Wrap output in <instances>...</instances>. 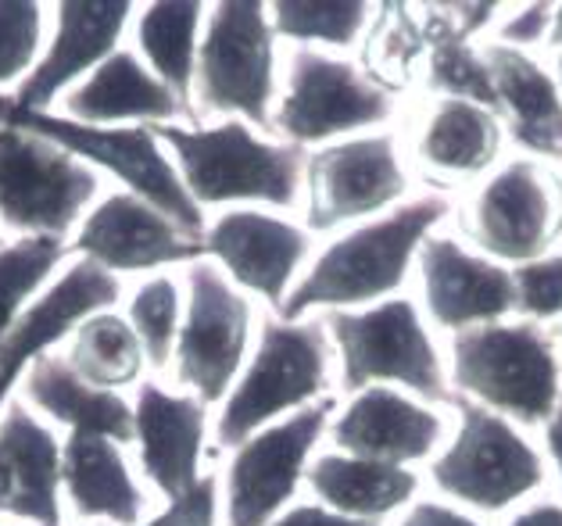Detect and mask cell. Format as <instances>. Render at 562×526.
<instances>
[{"label":"cell","instance_id":"e575fe53","mask_svg":"<svg viewBox=\"0 0 562 526\" xmlns=\"http://www.w3.org/2000/svg\"><path fill=\"white\" fill-rule=\"evenodd\" d=\"M40 40H44V8L0 4V87L33 72Z\"/></svg>","mask_w":562,"mask_h":526},{"label":"cell","instance_id":"cb8c5ba5","mask_svg":"<svg viewBox=\"0 0 562 526\" xmlns=\"http://www.w3.org/2000/svg\"><path fill=\"white\" fill-rule=\"evenodd\" d=\"M61 488L79 519L140 526L144 491L126 466L122 445L98 434H68L61 445Z\"/></svg>","mask_w":562,"mask_h":526},{"label":"cell","instance_id":"f35d334b","mask_svg":"<svg viewBox=\"0 0 562 526\" xmlns=\"http://www.w3.org/2000/svg\"><path fill=\"white\" fill-rule=\"evenodd\" d=\"M269 526H383L376 519H355V516H340V512L326 508V505H294L286 508L283 516H277Z\"/></svg>","mask_w":562,"mask_h":526},{"label":"cell","instance_id":"d6a6232c","mask_svg":"<svg viewBox=\"0 0 562 526\" xmlns=\"http://www.w3.org/2000/svg\"><path fill=\"white\" fill-rule=\"evenodd\" d=\"M130 326L140 337V348L147 366L166 369L176 355V337H180L183 323V298L180 283L172 276H150L130 298Z\"/></svg>","mask_w":562,"mask_h":526},{"label":"cell","instance_id":"1f68e13d","mask_svg":"<svg viewBox=\"0 0 562 526\" xmlns=\"http://www.w3.org/2000/svg\"><path fill=\"white\" fill-rule=\"evenodd\" d=\"M61 258L65 240L54 237H22L15 244H0V344L36 290L61 266Z\"/></svg>","mask_w":562,"mask_h":526},{"label":"cell","instance_id":"d4e9b609","mask_svg":"<svg viewBox=\"0 0 562 526\" xmlns=\"http://www.w3.org/2000/svg\"><path fill=\"white\" fill-rule=\"evenodd\" d=\"M484 58L495 72L498 108L509 119L513 141L530 155L562 161V93L555 79L527 51L487 44Z\"/></svg>","mask_w":562,"mask_h":526},{"label":"cell","instance_id":"74e56055","mask_svg":"<svg viewBox=\"0 0 562 526\" xmlns=\"http://www.w3.org/2000/svg\"><path fill=\"white\" fill-rule=\"evenodd\" d=\"M552 19H555V4H524L516 8V15H509L498 25V44L527 51L538 47L552 33Z\"/></svg>","mask_w":562,"mask_h":526},{"label":"cell","instance_id":"8fae6325","mask_svg":"<svg viewBox=\"0 0 562 526\" xmlns=\"http://www.w3.org/2000/svg\"><path fill=\"white\" fill-rule=\"evenodd\" d=\"M251 344V301L212 261L187 269V309L176 337V380L201 405L226 401Z\"/></svg>","mask_w":562,"mask_h":526},{"label":"cell","instance_id":"30bf717a","mask_svg":"<svg viewBox=\"0 0 562 526\" xmlns=\"http://www.w3.org/2000/svg\"><path fill=\"white\" fill-rule=\"evenodd\" d=\"M394 93L334 54L297 47L286 65V90L277 108V126L286 144H337V136L362 133L391 122Z\"/></svg>","mask_w":562,"mask_h":526},{"label":"cell","instance_id":"ac0fdd59","mask_svg":"<svg viewBox=\"0 0 562 526\" xmlns=\"http://www.w3.org/2000/svg\"><path fill=\"white\" fill-rule=\"evenodd\" d=\"M416 258L423 304L441 329L465 334V329L502 323L505 315L516 312L513 272L498 261L465 251L451 237H427Z\"/></svg>","mask_w":562,"mask_h":526},{"label":"cell","instance_id":"ffe728a7","mask_svg":"<svg viewBox=\"0 0 562 526\" xmlns=\"http://www.w3.org/2000/svg\"><path fill=\"white\" fill-rule=\"evenodd\" d=\"M330 437L340 455L413 469L445 440V419L394 387H366L337 415Z\"/></svg>","mask_w":562,"mask_h":526},{"label":"cell","instance_id":"9a60e30c","mask_svg":"<svg viewBox=\"0 0 562 526\" xmlns=\"http://www.w3.org/2000/svg\"><path fill=\"white\" fill-rule=\"evenodd\" d=\"M72 247L104 272H155L166 266H194L204 240L190 237L155 204L136 193H108L83 215Z\"/></svg>","mask_w":562,"mask_h":526},{"label":"cell","instance_id":"9c48e42d","mask_svg":"<svg viewBox=\"0 0 562 526\" xmlns=\"http://www.w3.org/2000/svg\"><path fill=\"white\" fill-rule=\"evenodd\" d=\"M204 112L272 126L269 104L277 93V33L269 8L258 0H226L209 11L194 72Z\"/></svg>","mask_w":562,"mask_h":526},{"label":"cell","instance_id":"484cf974","mask_svg":"<svg viewBox=\"0 0 562 526\" xmlns=\"http://www.w3.org/2000/svg\"><path fill=\"white\" fill-rule=\"evenodd\" d=\"M25 394H30L33 409H40L65 426L68 434H98L115 440V445H130L133 440V405L115 391H98L79 372L68 366V358L44 355L30 366L25 377Z\"/></svg>","mask_w":562,"mask_h":526},{"label":"cell","instance_id":"7c38bea8","mask_svg":"<svg viewBox=\"0 0 562 526\" xmlns=\"http://www.w3.org/2000/svg\"><path fill=\"white\" fill-rule=\"evenodd\" d=\"M334 409V398H319L233 448L226 469V526H269L283 516Z\"/></svg>","mask_w":562,"mask_h":526},{"label":"cell","instance_id":"f546056e","mask_svg":"<svg viewBox=\"0 0 562 526\" xmlns=\"http://www.w3.org/2000/svg\"><path fill=\"white\" fill-rule=\"evenodd\" d=\"M68 366L98 391H126L147 366L140 337L133 334L126 315L119 312H98L90 315L72 334V348H68Z\"/></svg>","mask_w":562,"mask_h":526},{"label":"cell","instance_id":"2e32d148","mask_svg":"<svg viewBox=\"0 0 562 526\" xmlns=\"http://www.w3.org/2000/svg\"><path fill=\"white\" fill-rule=\"evenodd\" d=\"M312 251L308 230L262 208H233L204 230V255L226 269V280L283 309L291 283Z\"/></svg>","mask_w":562,"mask_h":526},{"label":"cell","instance_id":"4316f807","mask_svg":"<svg viewBox=\"0 0 562 526\" xmlns=\"http://www.w3.org/2000/svg\"><path fill=\"white\" fill-rule=\"evenodd\" d=\"M308 488L315 497L355 519H383L391 512L405 508L419 494V477L405 466H387L373 459H355V455H319L308 466Z\"/></svg>","mask_w":562,"mask_h":526},{"label":"cell","instance_id":"60d3db41","mask_svg":"<svg viewBox=\"0 0 562 526\" xmlns=\"http://www.w3.org/2000/svg\"><path fill=\"white\" fill-rule=\"evenodd\" d=\"M448 11H451V15H462V22L448 25V30L456 33V36H462V40H470L473 33L484 30V25L495 19L502 8L498 4H451Z\"/></svg>","mask_w":562,"mask_h":526},{"label":"cell","instance_id":"b9f144b4","mask_svg":"<svg viewBox=\"0 0 562 526\" xmlns=\"http://www.w3.org/2000/svg\"><path fill=\"white\" fill-rule=\"evenodd\" d=\"M509 526H562V505L555 502H538L527 505L524 512H516Z\"/></svg>","mask_w":562,"mask_h":526},{"label":"cell","instance_id":"603a6c76","mask_svg":"<svg viewBox=\"0 0 562 526\" xmlns=\"http://www.w3.org/2000/svg\"><path fill=\"white\" fill-rule=\"evenodd\" d=\"M176 115H190L180 97L150 72L140 54L122 47L65 93V119L83 126H169Z\"/></svg>","mask_w":562,"mask_h":526},{"label":"cell","instance_id":"3957f363","mask_svg":"<svg viewBox=\"0 0 562 526\" xmlns=\"http://www.w3.org/2000/svg\"><path fill=\"white\" fill-rule=\"evenodd\" d=\"M451 383L505 419L541 426L562 401V362L538 323H491L451 337Z\"/></svg>","mask_w":562,"mask_h":526},{"label":"cell","instance_id":"44dd1931","mask_svg":"<svg viewBox=\"0 0 562 526\" xmlns=\"http://www.w3.org/2000/svg\"><path fill=\"white\" fill-rule=\"evenodd\" d=\"M209 405L194 394L166 391L161 383H144L133 401V440L140 451L147 480L172 502L201 480L204 430Z\"/></svg>","mask_w":562,"mask_h":526},{"label":"cell","instance_id":"d590c367","mask_svg":"<svg viewBox=\"0 0 562 526\" xmlns=\"http://www.w3.org/2000/svg\"><path fill=\"white\" fill-rule=\"evenodd\" d=\"M516 283V312L527 323H552L562 315V255H544L538 261L513 269Z\"/></svg>","mask_w":562,"mask_h":526},{"label":"cell","instance_id":"52a82bcc","mask_svg":"<svg viewBox=\"0 0 562 526\" xmlns=\"http://www.w3.org/2000/svg\"><path fill=\"white\" fill-rule=\"evenodd\" d=\"M98 193L101 179L87 161L8 122L0 97V223L25 237L68 240Z\"/></svg>","mask_w":562,"mask_h":526},{"label":"cell","instance_id":"8d00e7d4","mask_svg":"<svg viewBox=\"0 0 562 526\" xmlns=\"http://www.w3.org/2000/svg\"><path fill=\"white\" fill-rule=\"evenodd\" d=\"M140 526H218V480L201 477L187 494L172 497L158 516Z\"/></svg>","mask_w":562,"mask_h":526},{"label":"cell","instance_id":"5b68a950","mask_svg":"<svg viewBox=\"0 0 562 526\" xmlns=\"http://www.w3.org/2000/svg\"><path fill=\"white\" fill-rule=\"evenodd\" d=\"M323 326L340 351V387L348 394L397 383L416 398L445 405L456 401L441 351L408 298L380 301L362 312H330Z\"/></svg>","mask_w":562,"mask_h":526},{"label":"cell","instance_id":"6da1fadb","mask_svg":"<svg viewBox=\"0 0 562 526\" xmlns=\"http://www.w3.org/2000/svg\"><path fill=\"white\" fill-rule=\"evenodd\" d=\"M451 212L448 198H416L391 215H380L373 223H362L323 247L312 269L301 276L291 298L283 301L280 320L301 323V315L312 309L348 312L362 304L391 301L405 287L408 269L419 255V247Z\"/></svg>","mask_w":562,"mask_h":526},{"label":"cell","instance_id":"ba28073f","mask_svg":"<svg viewBox=\"0 0 562 526\" xmlns=\"http://www.w3.org/2000/svg\"><path fill=\"white\" fill-rule=\"evenodd\" d=\"M459 430L451 445L430 462V480L451 502L476 512H505L544 483L541 451L505 415L459 398Z\"/></svg>","mask_w":562,"mask_h":526},{"label":"cell","instance_id":"5bb4252c","mask_svg":"<svg viewBox=\"0 0 562 526\" xmlns=\"http://www.w3.org/2000/svg\"><path fill=\"white\" fill-rule=\"evenodd\" d=\"M465 233L498 266H527L552 251L562 237V198L541 165L516 158L473 193Z\"/></svg>","mask_w":562,"mask_h":526},{"label":"cell","instance_id":"ee69618b","mask_svg":"<svg viewBox=\"0 0 562 526\" xmlns=\"http://www.w3.org/2000/svg\"><path fill=\"white\" fill-rule=\"evenodd\" d=\"M548 44L562 47V4H555V19H552V33H548Z\"/></svg>","mask_w":562,"mask_h":526},{"label":"cell","instance_id":"277c9868","mask_svg":"<svg viewBox=\"0 0 562 526\" xmlns=\"http://www.w3.org/2000/svg\"><path fill=\"white\" fill-rule=\"evenodd\" d=\"M330 383V337L323 323L266 320L251 362L215 419V445L240 448L283 415L308 409Z\"/></svg>","mask_w":562,"mask_h":526},{"label":"cell","instance_id":"836d02e7","mask_svg":"<svg viewBox=\"0 0 562 526\" xmlns=\"http://www.w3.org/2000/svg\"><path fill=\"white\" fill-rule=\"evenodd\" d=\"M430 90L451 101H473L480 108H498L495 72L484 58V51H473L470 40L445 30L430 51Z\"/></svg>","mask_w":562,"mask_h":526},{"label":"cell","instance_id":"f6af8a7d","mask_svg":"<svg viewBox=\"0 0 562 526\" xmlns=\"http://www.w3.org/2000/svg\"><path fill=\"white\" fill-rule=\"evenodd\" d=\"M555 87L562 93V54H559V61H555Z\"/></svg>","mask_w":562,"mask_h":526},{"label":"cell","instance_id":"4fadbf2b","mask_svg":"<svg viewBox=\"0 0 562 526\" xmlns=\"http://www.w3.org/2000/svg\"><path fill=\"white\" fill-rule=\"evenodd\" d=\"M305 223L312 233L362 223L408 193V172L391 133L348 136L305 161Z\"/></svg>","mask_w":562,"mask_h":526},{"label":"cell","instance_id":"7bdbcfd3","mask_svg":"<svg viewBox=\"0 0 562 526\" xmlns=\"http://www.w3.org/2000/svg\"><path fill=\"white\" fill-rule=\"evenodd\" d=\"M544 445H548V455H552V462L559 469V480H562V401L552 419L544 423Z\"/></svg>","mask_w":562,"mask_h":526},{"label":"cell","instance_id":"83f0119b","mask_svg":"<svg viewBox=\"0 0 562 526\" xmlns=\"http://www.w3.org/2000/svg\"><path fill=\"white\" fill-rule=\"evenodd\" d=\"M502 155V122L491 108L441 97L419 130V158L445 176H480Z\"/></svg>","mask_w":562,"mask_h":526},{"label":"cell","instance_id":"ab89813d","mask_svg":"<svg viewBox=\"0 0 562 526\" xmlns=\"http://www.w3.org/2000/svg\"><path fill=\"white\" fill-rule=\"evenodd\" d=\"M402 526H480V523L441 502H413L402 516Z\"/></svg>","mask_w":562,"mask_h":526},{"label":"cell","instance_id":"e0dca14e","mask_svg":"<svg viewBox=\"0 0 562 526\" xmlns=\"http://www.w3.org/2000/svg\"><path fill=\"white\" fill-rule=\"evenodd\" d=\"M122 298L119 276L104 272L93 261L79 258L72 261L58 280H54L44 294H36L22 309L15 326L8 329L4 344H0V405L11 394V387L33 362L50 355L54 344L72 337L90 315L108 312Z\"/></svg>","mask_w":562,"mask_h":526},{"label":"cell","instance_id":"f1b7e54d","mask_svg":"<svg viewBox=\"0 0 562 526\" xmlns=\"http://www.w3.org/2000/svg\"><path fill=\"white\" fill-rule=\"evenodd\" d=\"M201 22L204 4H147L136 19V54L166 87L180 97L190 112L198 72V47H201Z\"/></svg>","mask_w":562,"mask_h":526},{"label":"cell","instance_id":"8992f818","mask_svg":"<svg viewBox=\"0 0 562 526\" xmlns=\"http://www.w3.org/2000/svg\"><path fill=\"white\" fill-rule=\"evenodd\" d=\"M4 119L44 136L50 144H58L79 161L101 165L119 183H126V193H136L140 201L155 204L183 233L204 240V212L187 193L180 169H176L166 144L158 141V133L150 126H115V130L83 126V122L50 112H19L11 104V97H4Z\"/></svg>","mask_w":562,"mask_h":526},{"label":"cell","instance_id":"4dcf8cb0","mask_svg":"<svg viewBox=\"0 0 562 526\" xmlns=\"http://www.w3.org/2000/svg\"><path fill=\"white\" fill-rule=\"evenodd\" d=\"M272 33L294 44L351 47L369 22V4L359 0H280L269 8Z\"/></svg>","mask_w":562,"mask_h":526},{"label":"cell","instance_id":"d6986e66","mask_svg":"<svg viewBox=\"0 0 562 526\" xmlns=\"http://www.w3.org/2000/svg\"><path fill=\"white\" fill-rule=\"evenodd\" d=\"M58 25L44 51V58L33 65V72L19 82V93L11 104L19 112H47L54 97H61L83 82L104 58H112L126 33L133 4L126 0H90V4H58Z\"/></svg>","mask_w":562,"mask_h":526},{"label":"cell","instance_id":"7a4b0ae2","mask_svg":"<svg viewBox=\"0 0 562 526\" xmlns=\"http://www.w3.org/2000/svg\"><path fill=\"white\" fill-rule=\"evenodd\" d=\"M172 150L183 187L198 208L212 204H269L294 208L305 183V147L262 141L248 122L218 126H150Z\"/></svg>","mask_w":562,"mask_h":526},{"label":"cell","instance_id":"7402d4cb","mask_svg":"<svg viewBox=\"0 0 562 526\" xmlns=\"http://www.w3.org/2000/svg\"><path fill=\"white\" fill-rule=\"evenodd\" d=\"M0 512L61 526V440L22 401L0 415Z\"/></svg>","mask_w":562,"mask_h":526}]
</instances>
